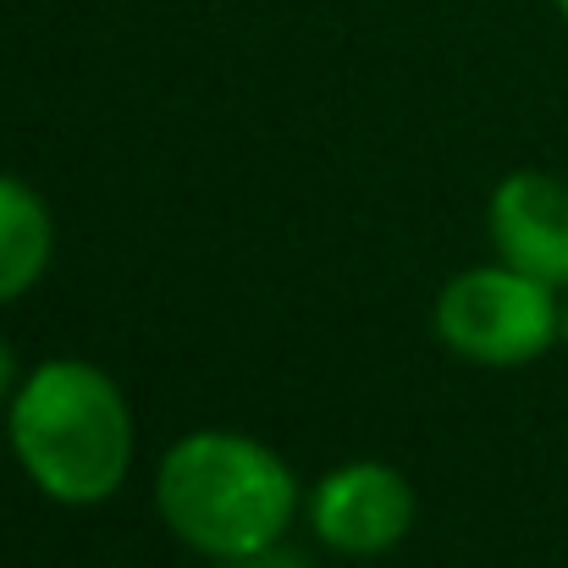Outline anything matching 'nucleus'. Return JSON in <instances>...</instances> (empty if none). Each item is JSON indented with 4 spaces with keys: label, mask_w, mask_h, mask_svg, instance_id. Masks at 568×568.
I'll use <instances>...</instances> for the list:
<instances>
[{
    "label": "nucleus",
    "mask_w": 568,
    "mask_h": 568,
    "mask_svg": "<svg viewBox=\"0 0 568 568\" xmlns=\"http://www.w3.org/2000/svg\"><path fill=\"white\" fill-rule=\"evenodd\" d=\"M11 453L28 480L67 503H105L133 464V414L116 381L83 359H50L11 397Z\"/></svg>",
    "instance_id": "nucleus-1"
},
{
    "label": "nucleus",
    "mask_w": 568,
    "mask_h": 568,
    "mask_svg": "<svg viewBox=\"0 0 568 568\" xmlns=\"http://www.w3.org/2000/svg\"><path fill=\"white\" fill-rule=\"evenodd\" d=\"M161 519L204 558H260L293 525V469L254 436L193 430L155 475Z\"/></svg>",
    "instance_id": "nucleus-2"
},
{
    "label": "nucleus",
    "mask_w": 568,
    "mask_h": 568,
    "mask_svg": "<svg viewBox=\"0 0 568 568\" xmlns=\"http://www.w3.org/2000/svg\"><path fill=\"white\" fill-rule=\"evenodd\" d=\"M552 293L558 287L514 265L464 271L436 298V337L475 365H530L564 337V310Z\"/></svg>",
    "instance_id": "nucleus-3"
},
{
    "label": "nucleus",
    "mask_w": 568,
    "mask_h": 568,
    "mask_svg": "<svg viewBox=\"0 0 568 568\" xmlns=\"http://www.w3.org/2000/svg\"><path fill=\"white\" fill-rule=\"evenodd\" d=\"M310 525L343 558H381V552H392L408 536V525H414V491H408V480L392 464L359 458V464L332 469L315 486Z\"/></svg>",
    "instance_id": "nucleus-4"
},
{
    "label": "nucleus",
    "mask_w": 568,
    "mask_h": 568,
    "mask_svg": "<svg viewBox=\"0 0 568 568\" xmlns=\"http://www.w3.org/2000/svg\"><path fill=\"white\" fill-rule=\"evenodd\" d=\"M491 243L503 265L568 287V183L547 172H514L491 193Z\"/></svg>",
    "instance_id": "nucleus-5"
},
{
    "label": "nucleus",
    "mask_w": 568,
    "mask_h": 568,
    "mask_svg": "<svg viewBox=\"0 0 568 568\" xmlns=\"http://www.w3.org/2000/svg\"><path fill=\"white\" fill-rule=\"evenodd\" d=\"M50 248H55V226L44 199L17 178H0V304L22 298L44 276Z\"/></svg>",
    "instance_id": "nucleus-6"
},
{
    "label": "nucleus",
    "mask_w": 568,
    "mask_h": 568,
    "mask_svg": "<svg viewBox=\"0 0 568 568\" xmlns=\"http://www.w3.org/2000/svg\"><path fill=\"white\" fill-rule=\"evenodd\" d=\"M11 381H17V359H11V348L0 343V403L11 397Z\"/></svg>",
    "instance_id": "nucleus-7"
},
{
    "label": "nucleus",
    "mask_w": 568,
    "mask_h": 568,
    "mask_svg": "<svg viewBox=\"0 0 568 568\" xmlns=\"http://www.w3.org/2000/svg\"><path fill=\"white\" fill-rule=\"evenodd\" d=\"M564 343H568V310H564Z\"/></svg>",
    "instance_id": "nucleus-8"
},
{
    "label": "nucleus",
    "mask_w": 568,
    "mask_h": 568,
    "mask_svg": "<svg viewBox=\"0 0 568 568\" xmlns=\"http://www.w3.org/2000/svg\"><path fill=\"white\" fill-rule=\"evenodd\" d=\"M558 11H564V17H568V0H558Z\"/></svg>",
    "instance_id": "nucleus-9"
}]
</instances>
